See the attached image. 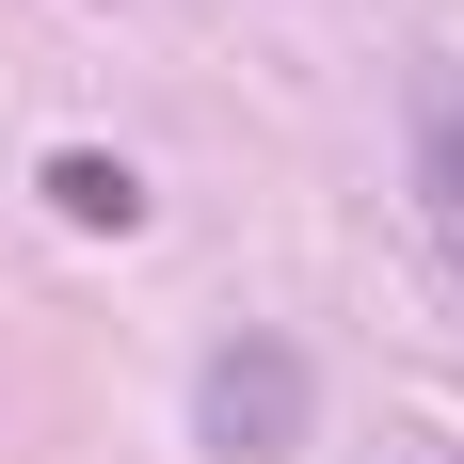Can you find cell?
<instances>
[{
  "label": "cell",
  "mask_w": 464,
  "mask_h": 464,
  "mask_svg": "<svg viewBox=\"0 0 464 464\" xmlns=\"http://www.w3.org/2000/svg\"><path fill=\"white\" fill-rule=\"evenodd\" d=\"M304 417H321V384H304V353H288L273 321L208 336V369H192V449H225V464H288V449H304Z\"/></svg>",
  "instance_id": "1"
},
{
  "label": "cell",
  "mask_w": 464,
  "mask_h": 464,
  "mask_svg": "<svg viewBox=\"0 0 464 464\" xmlns=\"http://www.w3.org/2000/svg\"><path fill=\"white\" fill-rule=\"evenodd\" d=\"M417 208H432L449 288H464V81H417Z\"/></svg>",
  "instance_id": "2"
},
{
  "label": "cell",
  "mask_w": 464,
  "mask_h": 464,
  "mask_svg": "<svg viewBox=\"0 0 464 464\" xmlns=\"http://www.w3.org/2000/svg\"><path fill=\"white\" fill-rule=\"evenodd\" d=\"M48 208L96 225V240H129V225H144V177L112 160V144H64V160H48Z\"/></svg>",
  "instance_id": "3"
},
{
  "label": "cell",
  "mask_w": 464,
  "mask_h": 464,
  "mask_svg": "<svg viewBox=\"0 0 464 464\" xmlns=\"http://www.w3.org/2000/svg\"><path fill=\"white\" fill-rule=\"evenodd\" d=\"M353 464H417V432H384V449H353Z\"/></svg>",
  "instance_id": "4"
},
{
  "label": "cell",
  "mask_w": 464,
  "mask_h": 464,
  "mask_svg": "<svg viewBox=\"0 0 464 464\" xmlns=\"http://www.w3.org/2000/svg\"><path fill=\"white\" fill-rule=\"evenodd\" d=\"M449 464H464V449H449Z\"/></svg>",
  "instance_id": "5"
}]
</instances>
